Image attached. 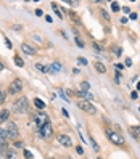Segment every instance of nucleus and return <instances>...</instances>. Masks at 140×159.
Here are the masks:
<instances>
[{"instance_id": "obj_1", "label": "nucleus", "mask_w": 140, "mask_h": 159, "mask_svg": "<svg viewBox=\"0 0 140 159\" xmlns=\"http://www.w3.org/2000/svg\"><path fill=\"white\" fill-rule=\"evenodd\" d=\"M28 106H29L28 98H26V97H21L19 100H16L15 103H13V113H16V114H23V113H26Z\"/></svg>"}, {"instance_id": "obj_2", "label": "nucleus", "mask_w": 140, "mask_h": 159, "mask_svg": "<svg viewBox=\"0 0 140 159\" xmlns=\"http://www.w3.org/2000/svg\"><path fill=\"white\" fill-rule=\"evenodd\" d=\"M106 135H108V138H110V141H111V143H114V145H119V146H122V145L126 143L122 135L116 133V132L110 130V128H106Z\"/></svg>"}, {"instance_id": "obj_3", "label": "nucleus", "mask_w": 140, "mask_h": 159, "mask_svg": "<svg viewBox=\"0 0 140 159\" xmlns=\"http://www.w3.org/2000/svg\"><path fill=\"white\" fill-rule=\"evenodd\" d=\"M77 106L81 108V109L84 111V113H89V114H95V106L90 103V101H87V100H81V101H77Z\"/></svg>"}, {"instance_id": "obj_4", "label": "nucleus", "mask_w": 140, "mask_h": 159, "mask_svg": "<svg viewBox=\"0 0 140 159\" xmlns=\"http://www.w3.org/2000/svg\"><path fill=\"white\" fill-rule=\"evenodd\" d=\"M21 89H23V82H21V79H15L11 84H10V87H8V93L15 95V93H19V92H21Z\"/></svg>"}, {"instance_id": "obj_5", "label": "nucleus", "mask_w": 140, "mask_h": 159, "mask_svg": "<svg viewBox=\"0 0 140 159\" xmlns=\"http://www.w3.org/2000/svg\"><path fill=\"white\" fill-rule=\"evenodd\" d=\"M5 130H6V133H8V138H18L19 132H18V127H16L15 122H8Z\"/></svg>"}, {"instance_id": "obj_6", "label": "nucleus", "mask_w": 140, "mask_h": 159, "mask_svg": "<svg viewBox=\"0 0 140 159\" xmlns=\"http://www.w3.org/2000/svg\"><path fill=\"white\" fill-rule=\"evenodd\" d=\"M56 138H58V141H60V145H63L64 148H71V146H73V141H71L69 135H66V133H60Z\"/></svg>"}, {"instance_id": "obj_7", "label": "nucleus", "mask_w": 140, "mask_h": 159, "mask_svg": "<svg viewBox=\"0 0 140 159\" xmlns=\"http://www.w3.org/2000/svg\"><path fill=\"white\" fill-rule=\"evenodd\" d=\"M39 135L42 138H47V137H50V135H52V126H50V122L39 128Z\"/></svg>"}, {"instance_id": "obj_8", "label": "nucleus", "mask_w": 140, "mask_h": 159, "mask_svg": "<svg viewBox=\"0 0 140 159\" xmlns=\"http://www.w3.org/2000/svg\"><path fill=\"white\" fill-rule=\"evenodd\" d=\"M6 141H8V133H6L5 128H0V145L6 146Z\"/></svg>"}, {"instance_id": "obj_9", "label": "nucleus", "mask_w": 140, "mask_h": 159, "mask_svg": "<svg viewBox=\"0 0 140 159\" xmlns=\"http://www.w3.org/2000/svg\"><path fill=\"white\" fill-rule=\"evenodd\" d=\"M21 50L26 53V55H36V48H34V47H31V45H28V43H23Z\"/></svg>"}, {"instance_id": "obj_10", "label": "nucleus", "mask_w": 140, "mask_h": 159, "mask_svg": "<svg viewBox=\"0 0 140 159\" xmlns=\"http://www.w3.org/2000/svg\"><path fill=\"white\" fill-rule=\"evenodd\" d=\"M60 71H61V64L58 63V61L52 63L49 66V72H52V74H56V72H60Z\"/></svg>"}, {"instance_id": "obj_11", "label": "nucleus", "mask_w": 140, "mask_h": 159, "mask_svg": "<svg viewBox=\"0 0 140 159\" xmlns=\"http://www.w3.org/2000/svg\"><path fill=\"white\" fill-rule=\"evenodd\" d=\"M76 95L77 97H82L84 98V100H94V95H92V93L90 92H82V90H79V92H76Z\"/></svg>"}, {"instance_id": "obj_12", "label": "nucleus", "mask_w": 140, "mask_h": 159, "mask_svg": "<svg viewBox=\"0 0 140 159\" xmlns=\"http://www.w3.org/2000/svg\"><path fill=\"white\" fill-rule=\"evenodd\" d=\"M95 69H97L100 74H105V72H106V67H105V64H101L100 61H95Z\"/></svg>"}, {"instance_id": "obj_13", "label": "nucleus", "mask_w": 140, "mask_h": 159, "mask_svg": "<svg viewBox=\"0 0 140 159\" xmlns=\"http://www.w3.org/2000/svg\"><path fill=\"white\" fill-rule=\"evenodd\" d=\"M129 130H131V133L134 135L135 138H139V137H140V126H134V127L129 128Z\"/></svg>"}, {"instance_id": "obj_14", "label": "nucleus", "mask_w": 140, "mask_h": 159, "mask_svg": "<svg viewBox=\"0 0 140 159\" xmlns=\"http://www.w3.org/2000/svg\"><path fill=\"white\" fill-rule=\"evenodd\" d=\"M8 116H10V111L3 109L2 114H0V122H6V121H8Z\"/></svg>"}, {"instance_id": "obj_15", "label": "nucleus", "mask_w": 140, "mask_h": 159, "mask_svg": "<svg viewBox=\"0 0 140 159\" xmlns=\"http://www.w3.org/2000/svg\"><path fill=\"white\" fill-rule=\"evenodd\" d=\"M34 104H36V108H39L40 111L45 109V103H44L42 100H39V98H36V100H34Z\"/></svg>"}, {"instance_id": "obj_16", "label": "nucleus", "mask_w": 140, "mask_h": 159, "mask_svg": "<svg viewBox=\"0 0 140 159\" xmlns=\"http://www.w3.org/2000/svg\"><path fill=\"white\" fill-rule=\"evenodd\" d=\"M36 69H37V71H40V72H44V74L49 72V67L44 66V64H40V63H36Z\"/></svg>"}, {"instance_id": "obj_17", "label": "nucleus", "mask_w": 140, "mask_h": 159, "mask_svg": "<svg viewBox=\"0 0 140 159\" xmlns=\"http://www.w3.org/2000/svg\"><path fill=\"white\" fill-rule=\"evenodd\" d=\"M89 140H90V145H92V148H94V151H100V146H98V143L95 141L94 137H89Z\"/></svg>"}, {"instance_id": "obj_18", "label": "nucleus", "mask_w": 140, "mask_h": 159, "mask_svg": "<svg viewBox=\"0 0 140 159\" xmlns=\"http://www.w3.org/2000/svg\"><path fill=\"white\" fill-rule=\"evenodd\" d=\"M74 40H76V45L79 47V48H84L85 47V43H84V40L81 39V37H74Z\"/></svg>"}, {"instance_id": "obj_19", "label": "nucleus", "mask_w": 140, "mask_h": 159, "mask_svg": "<svg viewBox=\"0 0 140 159\" xmlns=\"http://www.w3.org/2000/svg\"><path fill=\"white\" fill-rule=\"evenodd\" d=\"M5 159H15V151H13V150H6Z\"/></svg>"}, {"instance_id": "obj_20", "label": "nucleus", "mask_w": 140, "mask_h": 159, "mask_svg": "<svg viewBox=\"0 0 140 159\" xmlns=\"http://www.w3.org/2000/svg\"><path fill=\"white\" fill-rule=\"evenodd\" d=\"M15 64H16V66H19V67H23V66H24V61H23L19 56H15Z\"/></svg>"}, {"instance_id": "obj_21", "label": "nucleus", "mask_w": 140, "mask_h": 159, "mask_svg": "<svg viewBox=\"0 0 140 159\" xmlns=\"http://www.w3.org/2000/svg\"><path fill=\"white\" fill-rule=\"evenodd\" d=\"M89 87H90V84H89L87 80H82V82H81V89H82V92L89 90Z\"/></svg>"}, {"instance_id": "obj_22", "label": "nucleus", "mask_w": 140, "mask_h": 159, "mask_svg": "<svg viewBox=\"0 0 140 159\" xmlns=\"http://www.w3.org/2000/svg\"><path fill=\"white\" fill-rule=\"evenodd\" d=\"M111 10H113V11H119V3L118 2H113L111 3Z\"/></svg>"}, {"instance_id": "obj_23", "label": "nucleus", "mask_w": 140, "mask_h": 159, "mask_svg": "<svg viewBox=\"0 0 140 159\" xmlns=\"http://www.w3.org/2000/svg\"><path fill=\"white\" fill-rule=\"evenodd\" d=\"M101 16H103V18L106 19V21H110V15H108V13L105 11V10H101Z\"/></svg>"}, {"instance_id": "obj_24", "label": "nucleus", "mask_w": 140, "mask_h": 159, "mask_svg": "<svg viewBox=\"0 0 140 159\" xmlns=\"http://www.w3.org/2000/svg\"><path fill=\"white\" fill-rule=\"evenodd\" d=\"M69 15H71V18H73V21H74V23H79V18H77V15H74L73 11H71Z\"/></svg>"}, {"instance_id": "obj_25", "label": "nucleus", "mask_w": 140, "mask_h": 159, "mask_svg": "<svg viewBox=\"0 0 140 159\" xmlns=\"http://www.w3.org/2000/svg\"><path fill=\"white\" fill-rule=\"evenodd\" d=\"M24 156L28 158V159H32V153H31L29 150H24Z\"/></svg>"}, {"instance_id": "obj_26", "label": "nucleus", "mask_w": 140, "mask_h": 159, "mask_svg": "<svg viewBox=\"0 0 140 159\" xmlns=\"http://www.w3.org/2000/svg\"><path fill=\"white\" fill-rule=\"evenodd\" d=\"M60 95H61V97H63V100H66V101H69V98H68V97H66V93H64V92H63V90H60Z\"/></svg>"}, {"instance_id": "obj_27", "label": "nucleus", "mask_w": 140, "mask_h": 159, "mask_svg": "<svg viewBox=\"0 0 140 159\" xmlns=\"http://www.w3.org/2000/svg\"><path fill=\"white\" fill-rule=\"evenodd\" d=\"M122 11H124L126 15H129V13H131V8H129V6H122Z\"/></svg>"}, {"instance_id": "obj_28", "label": "nucleus", "mask_w": 140, "mask_h": 159, "mask_svg": "<svg viewBox=\"0 0 140 159\" xmlns=\"http://www.w3.org/2000/svg\"><path fill=\"white\" fill-rule=\"evenodd\" d=\"M3 101H5V93L0 92V103H3Z\"/></svg>"}, {"instance_id": "obj_29", "label": "nucleus", "mask_w": 140, "mask_h": 159, "mask_svg": "<svg viewBox=\"0 0 140 159\" xmlns=\"http://www.w3.org/2000/svg\"><path fill=\"white\" fill-rule=\"evenodd\" d=\"M15 146H16V148H23V146H24V143H21V141H16Z\"/></svg>"}, {"instance_id": "obj_30", "label": "nucleus", "mask_w": 140, "mask_h": 159, "mask_svg": "<svg viewBox=\"0 0 140 159\" xmlns=\"http://www.w3.org/2000/svg\"><path fill=\"white\" fill-rule=\"evenodd\" d=\"M137 97H139L137 92H132V93H131V98H132V100H137Z\"/></svg>"}, {"instance_id": "obj_31", "label": "nucleus", "mask_w": 140, "mask_h": 159, "mask_svg": "<svg viewBox=\"0 0 140 159\" xmlns=\"http://www.w3.org/2000/svg\"><path fill=\"white\" fill-rule=\"evenodd\" d=\"M5 43H6V47H8V48H11V47H13V45H11V42H10L8 39H5Z\"/></svg>"}, {"instance_id": "obj_32", "label": "nucleus", "mask_w": 140, "mask_h": 159, "mask_svg": "<svg viewBox=\"0 0 140 159\" xmlns=\"http://www.w3.org/2000/svg\"><path fill=\"white\" fill-rule=\"evenodd\" d=\"M45 21H47V23H52L53 18H52V16H45Z\"/></svg>"}, {"instance_id": "obj_33", "label": "nucleus", "mask_w": 140, "mask_h": 159, "mask_svg": "<svg viewBox=\"0 0 140 159\" xmlns=\"http://www.w3.org/2000/svg\"><path fill=\"white\" fill-rule=\"evenodd\" d=\"M36 15H37V16H42V15H44L42 10H36Z\"/></svg>"}, {"instance_id": "obj_34", "label": "nucleus", "mask_w": 140, "mask_h": 159, "mask_svg": "<svg viewBox=\"0 0 140 159\" xmlns=\"http://www.w3.org/2000/svg\"><path fill=\"white\" fill-rule=\"evenodd\" d=\"M79 63H81V64H87V61H85V60L82 58V56H81V58H79Z\"/></svg>"}, {"instance_id": "obj_35", "label": "nucleus", "mask_w": 140, "mask_h": 159, "mask_svg": "<svg viewBox=\"0 0 140 159\" xmlns=\"http://www.w3.org/2000/svg\"><path fill=\"white\" fill-rule=\"evenodd\" d=\"M81 72V71L79 69H76V67H74V69H73V74H74V76H77V74H79Z\"/></svg>"}, {"instance_id": "obj_36", "label": "nucleus", "mask_w": 140, "mask_h": 159, "mask_svg": "<svg viewBox=\"0 0 140 159\" xmlns=\"http://www.w3.org/2000/svg\"><path fill=\"white\" fill-rule=\"evenodd\" d=\"M94 47H95V50H103L100 45H98V43H94Z\"/></svg>"}, {"instance_id": "obj_37", "label": "nucleus", "mask_w": 140, "mask_h": 159, "mask_svg": "<svg viewBox=\"0 0 140 159\" xmlns=\"http://www.w3.org/2000/svg\"><path fill=\"white\" fill-rule=\"evenodd\" d=\"M126 66H132V61H131V60H126Z\"/></svg>"}, {"instance_id": "obj_38", "label": "nucleus", "mask_w": 140, "mask_h": 159, "mask_svg": "<svg viewBox=\"0 0 140 159\" xmlns=\"http://www.w3.org/2000/svg\"><path fill=\"white\" fill-rule=\"evenodd\" d=\"M131 19H137V15H135V13H131Z\"/></svg>"}, {"instance_id": "obj_39", "label": "nucleus", "mask_w": 140, "mask_h": 159, "mask_svg": "<svg viewBox=\"0 0 140 159\" xmlns=\"http://www.w3.org/2000/svg\"><path fill=\"white\" fill-rule=\"evenodd\" d=\"M2 69H3V64H2V63H0V71H2Z\"/></svg>"}, {"instance_id": "obj_40", "label": "nucleus", "mask_w": 140, "mask_h": 159, "mask_svg": "<svg viewBox=\"0 0 140 159\" xmlns=\"http://www.w3.org/2000/svg\"><path fill=\"white\" fill-rule=\"evenodd\" d=\"M68 159H73V158H68Z\"/></svg>"}, {"instance_id": "obj_41", "label": "nucleus", "mask_w": 140, "mask_h": 159, "mask_svg": "<svg viewBox=\"0 0 140 159\" xmlns=\"http://www.w3.org/2000/svg\"><path fill=\"white\" fill-rule=\"evenodd\" d=\"M98 159H101V158H98Z\"/></svg>"}]
</instances>
